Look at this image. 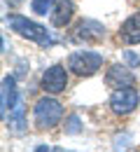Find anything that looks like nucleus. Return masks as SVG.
Segmentation results:
<instances>
[{
	"mask_svg": "<svg viewBox=\"0 0 140 152\" xmlns=\"http://www.w3.org/2000/svg\"><path fill=\"white\" fill-rule=\"evenodd\" d=\"M65 87H68V73H65L63 66L56 63V66H52V68L44 70V75H42V89L47 94H61V91H65Z\"/></svg>",
	"mask_w": 140,
	"mask_h": 152,
	"instance_id": "39448f33",
	"label": "nucleus"
},
{
	"mask_svg": "<svg viewBox=\"0 0 140 152\" xmlns=\"http://www.w3.org/2000/svg\"><path fill=\"white\" fill-rule=\"evenodd\" d=\"M133 82H136L133 73H131L128 68H124L121 63H115V66H110V70L105 73V84H107L110 89H121V87H131Z\"/></svg>",
	"mask_w": 140,
	"mask_h": 152,
	"instance_id": "6e6552de",
	"label": "nucleus"
},
{
	"mask_svg": "<svg viewBox=\"0 0 140 152\" xmlns=\"http://www.w3.org/2000/svg\"><path fill=\"white\" fill-rule=\"evenodd\" d=\"M54 0H33V12L35 14H47V10H52Z\"/></svg>",
	"mask_w": 140,
	"mask_h": 152,
	"instance_id": "f8f14e48",
	"label": "nucleus"
},
{
	"mask_svg": "<svg viewBox=\"0 0 140 152\" xmlns=\"http://www.w3.org/2000/svg\"><path fill=\"white\" fill-rule=\"evenodd\" d=\"M138 101H140V94H138V89H133V84L131 87H121V89L112 91L110 108H112L115 115H128L138 108Z\"/></svg>",
	"mask_w": 140,
	"mask_h": 152,
	"instance_id": "7ed1b4c3",
	"label": "nucleus"
},
{
	"mask_svg": "<svg viewBox=\"0 0 140 152\" xmlns=\"http://www.w3.org/2000/svg\"><path fill=\"white\" fill-rule=\"evenodd\" d=\"M63 117V105L56 98H40L33 108V119L38 129H54Z\"/></svg>",
	"mask_w": 140,
	"mask_h": 152,
	"instance_id": "f257e3e1",
	"label": "nucleus"
},
{
	"mask_svg": "<svg viewBox=\"0 0 140 152\" xmlns=\"http://www.w3.org/2000/svg\"><path fill=\"white\" fill-rule=\"evenodd\" d=\"M103 38H105V28H103V23L94 19H84L73 31V40H77V42H100Z\"/></svg>",
	"mask_w": 140,
	"mask_h": 152,
	"instance_id": "423d86ee",
	"label": "nucleus"
},
{
	"mask_svg": "<svg viewBox=\"0 0 140 152\" xmlns=\"http://www.w3.org/2000/svg\"><path fill=\"white\" fill-rule=\"evenodd\" d=\"M17 108V89H14V77L2 80V115L7 110Z\"/></svg>",
	"mask_w": 140,
	"mask_h": 152,
	"instance_id": "9d476101",
	"label": "nucleus"
},
{
	"mask_svg": "<svg viewBox=\"0 0 140 152\" xmlns=\"http://www.w3.org/2000/svg\"><path fill=\"white\" fill-rule=\"evenodd\" d=\"M126 61H128L131 66H138V63H140V58L136 56V54H131V52H126Z\"/></svg>",
	"mask_w": 140,
	"mask_h": 152,
	"instance_id": "ddd939ff",
	"label": "nucleus"
},
{
	"mask_svg": "<svg viewBox=\"0 0 140 152\" xmlns=\"http://www.w3.org/2000/svg\"><path fill=\"white\" fill-rule=\"evenodd\" d=\"M100 66H103V56L96 52H73L68 58V70H73L80 77L94 75Z\"/></svg>",
	"mask_w": 140,
	"mask_h": 152,
	"instance_id": "f03ea898",
	"label": "nucleus"
},
{
	"mask_svg": "<svg viewBox=\"0 0 140 152\" xmlns=\"http://www.w3.org/2000/svg\"><path fill=\"white\" fill-rule=\"evenodd\" d=\"M7 124H9L17 133H21V131H23V126H26L23 110H21V108H12V110H9V119H7Z\"/></svg>",
	"mask_w": 140,
	"mask_h": 152,
	"instance_id": "9b49d317",
	"label": "nucleus"
},
{
	"mask_svg": "<svg viewBox=\"0 0 140 152\" xmlns=\"http://www.w3.org/2000/svg\"><path fill=\"white\" fill-rule=\"evenodd\" d=\"M119 40L124 45H138L140 42V14H133L121 23Z\"/></svg>",
	"mask_w": 140,
	"mask_h": 152,
	"instance_id": "1a4fd4ad",
	"label": "nucleus"
},
{
	"mask_svg": "<svg viewBox=\"0 0 140 152\" xmlns=\"http://www.w3.org/2000/svg\"><path fill=\"white\" fill-rule=\"evenodd\" d=\"M9 26H12L14 33H19L23 38L35 40V42H40V45H52L49 33H47L42 26H38L35 21H28L26 17H12V19H9Z\"/></svg>",
	"mask_w": 140,
	"mask_h": 152,
	"instance_id": "20e7f679",
	"label": "nucleus"
},
{
	"mask_svg": "<svg viewBox=\"0 0 140 152\" xmlns=\"http://www.w3.org/2000/svg\"><path fill=\"white\" fill-rule=\"evenodd\" d=\"M73 14H75L73 0H54V5L49 10V21L56 28H65L70 23V19H73Z\"/></svg>",
	"mask_w": 140,
	"mask_h": 152,
	"instance_id": "0eeeda50",
	"label": "nucleus"
}]
</instances>
